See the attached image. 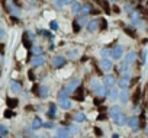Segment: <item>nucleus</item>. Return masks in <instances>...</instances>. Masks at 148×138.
<instances>
[{
  "instance_id": "obj_16",
  "label": "nucleus",
  "mask_w": 148,
  "mask_h": 138,
  "mask_svg": "<svg viewBox=\"0 0 148 138\" xmlns=\"http://www.w3.org/2000/svg\"><path fill=\"white\" fill-rule=\"evenodd\" d=\"M119 100H121L122 103H126V102L129 100V92H128V87L119 90Z\"/></svg>"
},
{
  "instance_id": "obj_23",
  "label": "nucleus",
  "mask_w": 148,
  "mask_h": 138,
  "mask_svg": "<svg viewBox=\"0 0 148 138\" xmlns=\"http://www.w3.org/2000/svg\"><path fill=\"white\" fill-rule=\"evenodd\" d=\"M44 126V122L39 119V118H34V121H32V124H31V128L32 129H39V128H42Z\"/></svg>"
},
{
  "instance_id": "obj_22",
  "label": "nucleus",
  "mask_w": 148,
  "mask_h": 138,
  "mask_svg": "<svg viewBox=\"0 0 148 138\" xmlns=\"http://www.w3.org/2000/svg\"><path fill=\"white\" fill-rule=\"evenodd\" d=\"M47 96H48V87L47 86H39V89H38V97L45 99Z\"/></svg>"
},
{
  "instance_id": "obj_34",
  "label": "nucleus",
  "mask_w": 148,
  "mask_h": 138,
  "mask_svg": "<svg viewBox=\"0 0 148 138\" xmlns=\"http://www.w3.org/2000/svg\"><path fill=\"white\" fill-rule=\"evenodd\" d=\"M49 28H51L52 31H57V29L60 28V25H58L57 21H51V22H49Z\"/></svg>"
},
{
  "instance_id": "obj_31",
  "label": "nucleus",
  "mask_w": 148,
  "mask_h": 138,
  "mask_svg": "<svg viewBox=\"0 0 148 138\" xmlns=\"http://www.w3.org/2000/svg\"><path fill=\"white\" fill-rule=\"evenodd\" d=\"M8 135H9V129H8V126H5V125L0 124V137H8Z\"/></svg>"
},
{
  "instance_id": "obj_5",
  "label": "nucleus",
  "mask_w": 148,
  "mask_h": 138,
  "mask_svg": "<svg viewBox=\"0 0 148 138\" xmlns=\"http://www.w3.org/2000/svg\"><path fill=\"white\" fill-rule=\"evenodd\" d=\"M99 21L97 19H93V21H89L87 22V25H86V31L89 32V34H95L97 29H99Z\"/></svg>"
},
{
  "instance_id": "obj_25",
  "label": "nucleus",
  "mask_w": 148,
  "mask_h": 138,
  "mask_svg": "<svg viewBox=\"0 0 148 138\" xmlns=\"http://www.w3.org/2000/svg\"><path fill=\"white\" fill-rule=\"evenodd\" d=\"M47 115H48L49 118H55V116H57V105H55V103H51V105H49V109H48Z\"/></svg>"
},
{
  "instance_id": "obj_17",
  "label": "nucleus",
  "mask_w": 148,
  "mask_h": 138,
  "mask_svg": "<svg viewBox=\"0 0 148 138\" xmlns=\"http://www.w3.org/2000/svg\"><path fill=\"white\" fill-rule=\"evenodd\" d=\"M58 102H60V108L64 109V111H68V109H71V106H73V102H71L68 97H65V99H62V100H58Z\"/></svg>"
},
{
  "instance_id": "obj_18",
  "label": "nucleus",
  "mask_w": 148,
  "mask_h": 138,
  "mask_svg": "<svg viewBox=\"0 0 148 138\" xmlns=\"http://www.w3.org/2000/svg\"><path fill=\"white\" fill-rule=\"evenodd\" d=\"M6 8H8V10L10 12V15H12V16H19V15H21V10H19V8H16L15 5L9 3V5H6Z\"/></svg>"
},
{
  "instance_id": "obj_11",
  "label": "nucleus",
  "mask_w": 148,
  "mask_h": 138,
  "mask_svg": "<svg viewBox=\"0 0 148 138\" xmlns=\"http://www.w3.org/2000/svg\"><path fill=\"white\" fill-rule=\"evenodd\" d=\"M112 67H113V64H112V61H110L109 58H102V61H100V68H102L103 71H110Z\"/></svg>"
},
{
  "instance_id": "obj_7",
  "label": "nucleus",
  "mask_w": 148,
  "mask_h": 138,
  "mask_svg": "<svg viewBox=\"0 0 148 138\" xmlns=\"http://www.w3.org/2000/svg\"><path fill=\"white\" fill-rule=\"evenodd\" d=\"M106 99H109L110 102H115L116 99H119V89L118 87H110L109 89V92H108V96H106Z\"/></svg>"
},
{
  "instance_id": "obj_38",
  "label": "nucleus",
  "mask_w": 148,
  "mask_h": 138,
  "mask_svg": "<svg viewBox=\"0 0 148 138\" xmlns=\"http://www.w3.org/2000/svg\"><path fill=\"white\" fill-rule=\"evenodd\" d=\"M125 32H128L129 35H135V28H132V26H126V28H125Z\"/></svg>"
},
{
  "instance_id": "obj_14",
  "label": "nucleus",
  "mask_w": 148,
  "mask_h": 138,
  "mask_svg": "<svg viewBox=\"0 0 148 138\" xmlns=\"http://www.w3.org/2000/svg\"><path fill=\"white\" fill-rule=\"evenodd\" d=\"M136 57H138V55H136V52H135V51H128V52H126V55H125V58H123V61H125V62H128V64L131 65L132 62H135Z\"/></svg>"
},
{
  "instance_id": "obj_9",
  "label": "nucleus",
  "mask_w": 148,
  "mask_h": 138,
  "mask_svg": "<svg viewBox=\"0 0 148 138\" xmlns=\"http://www.w3.org/2000/svg\"><path fill=\"white\" fill-rule=\"evenodd\" d=\"M44 62H45V57H44L42 54H41V55H34V58L31 60V64H32V67H34V68L41 67Z\"/></svg>"
},
{
  "instance_id": "obj_29",
  "label": "nucleus",
  "mask_w": 148,
  "mask_h": 138,
  "mask_svg": "<svg viewBox=\"0 0 148 138\" xmlns=\"http://www.w3.org/2000/svg\"><path fill=\"white\" fill-rule=\"evenodd\" d=\"M68 92H67V89L64 87V89H61L60 92H58V95H57V97H58V100H62V99H65V97H68Z\"/></svg>"
},
{
  "instance_id": "obj_48",
  "label": "nucleus",
  "mask_w": 148,
  "mask_h": 138,
  "mask_svg": "<svg viewBox=\"0 0 148 138\" xmlns=\"http://www.w3.org/2000/svg\"><path fill=\"white\" fill-rule=\"evenodd\" d=\"M0 62H2V57H0Z\"/></svg>"
},
{
  "instance_id": "obj_8",
  "label": "nucleus",
  "mask_w": 148,
  "mask_h": 138,
  "mask_svg": "<svg viewBox=\"0 0 148 138\" xmlns=\"http://www.w3.org/2000/svg\"><path fill=\"white\" fill-rule=\"evenodd\" d=\"M112 119H113V124H115V125L123 126V125L126 124V119H128V118H126V115H123V113L121 112V113H118L116 116H113Z\"/></svg>"
},
{
  "instance_id": "obj_19",
  "label": "nucleus",
  "mask_w": 148,
  "mask_h": 138,
  "mask_svg": "<svg viewBox=\"0 0 148 138\" xmlns=\"http://www.w3.org/2000/svg\"><path fill=\"white\" fill-rule=\"evenodd\" d=\"M10 90H12V93H21V92H22V86H21V83L12 80V82H10Z\"/></svg>"
},
{
  "instance_id": "obj_41",
  "label": "nucleus",
  "mask_w": 148,
  "mask_h": 138,
  "mask_svg": "<svg viewBox=\"0 0 148 138\" xmlns=\"http://www.w3.org/2000/svg\"><path fill=\"white\" fill-rule=\"evenodd\" d=\"M68 129H70V131H73V132H79V128H77L76 125H70V126H68Z\"/></svg>"
},
{
  "instance_id": "obj_47",
  "label": "nucleus",
  "mask_w": 148,
  "mask_h": 138,
  "mask_svg": "<svg viewBox=\"0 0 148 138\" xmlns=\"http://www.w3.org/2000/svg\"><path fill=\"white\" fill-rule=\"evenodd\" d=\"M145 135H147V137H148V128H147V131H145Z\"/></svg>"
},
{
  "instance_id": "obj_43",
  "label": "nucleus",
  "mask_w": 148,
  "mask_h": 138,
  "mask_svg": "<svg viewBox=\"0 0 148 138\" xmlns=\"http://www.w3.org/2000/svg\"><path fill=\"white\" fill-rule=\"evenodd\" d=\"M12 115H13V113H12V111H6V113H5V116H6V118H10Z\"/></svg>"
},
{
  "instance_id": "obj_12",
  "label": "nucleus",
  "mask_w": 148,
  "mask_h": 138,
  "mask_svg": "<svg viewBox=\"0 0 148 138\" xmlns=\"http://www.w3.org/2000/svg\"><path fill=\"white\" fill-rule=\"evenodd\" d=\"M126 125H128L131 129H136V128L139 126V119H138V116H131V118H128V119H126Z\"/></svg>"
},
{
  "instance_id": "obj_32",
  "label": "nucleus",
  "mask_w": 148,
  "mask_h": 138,
  "mask_svg": "<svg viewBox=\"0 0 148 138\" xmlns=\"http://www.w3.org/2000/svg\"><path fill=\"white\" fill-rule=\"evenodd\" d=\"M77 22L83 26V25H87V15H80L79 18H77Z\"/></svg>"
},
{
  "instance_id": "obj_15",
  "label": "nucleus",
  "mask_w": 148,
  "mask_h": 138,
  "mask_svg": "<svg viewBox=\"0 0 148 138\" xmlns=\"http://www.w3.org/2000/svg\"><path fill=\"white\" fill-rule=\"evenodd\" d=\"M86 119H87V116L83 113V112H76L73 115V121L76 122V124H82V122H86Z\"/></svg>"
},
{
  "instance_id": "obj_28",
  "label": "nucleus",
  "mask_w": 148,
  "mask_h": 138,
  "mask_svg": "<svg viewBox=\"0 0 148 138\" xmlns=\"http://www.w3.org/2000/svg\"><path fill=\"white\" fill-rule=\"evenodd\" d=\"M92 12V5H83L82 6V10H80V15H87Z\"/></svg>"
},
{
  "instance_id": "obj_33",
  "label": "nucleus",
  "mask_w": 148,
  "mask_h": 138,
  "mask_svg": "<svg viewBox=\"0 0 148 138\" xmlns=\"http://www.w3.org/2000/svg\"><path fill=\"white\" fill-rule=\"evenodd\" d=\"M44 51H42V48L39 47V45H35V47H32V54L34 55H41Z\"/></svg>"
},
{
  "instance_id": "obj_45",
  "label": "nucleus",
  "mask_w": 148,
  "mask_h": 138,
  "mask_svg": "<svg viewBox=\"0 0 148 138\" xmlns=\"http://www.w3.org/2000/svg\"><path fill=\"white\" fill-rule=\"evenodd\" d=\"M74 2V0H65V5H71Z\"/></svg>"
},
{
  "instance_id": "obj_37",
  "label": "nucleus",
  "mask_w": 148,
  "mask_h": 138,
  "mask_svg": "<svg viewBox=\"0 0 148 138\" xmlns=\"http://www.w3.org/2000/svg\"><path fill=\"white\" fill-rule=\"evenodd\" d=\"M16 105H18V100H16V99H9V100H8V106H9L10 109L15 108Z\"/></svg>"
},
{
  "instance_id": "obj_30",
  "label": "nucleus",
  "mask_w": 148,
  "mask_h": 138,
  "mask_svg": "<svg viewBox=\"0 0 148 138\" xmlns=\"http://www.w3.org/2000/svg\"><path fill=\"white\" fill-rule=\"evenodd\" d=\"M64 5H65V0H54V6L57 10H61L64 8Z\"/></svg>"
},
{
  "instance_id": "obj_21",
  "label": "nucleus",
  "mask_w": 148,
  "mask_h": 138,
  "mask_svg": "<svg viewBox=\"0 0 148 138\" xmlns=\"http://www.w3.org/2000/svg\"><path fill=\"white\" fill-rule=\"evenodd\" d=\"M100 84H102V83H100V80H99L97 77H92V79H90V82H89V86H90V89H92L93 92H95Z\"/></svg>"
},
{
  "instance_id": "obj_3",
  "label": "nucleus",
  "mask_w": 148,
  "mask_h": 138,
  "mask_svg": "<svg viewBox=\"0 0 148 138\" xmlns=\"http://www.w3.org/2000/svg\"><path fill=\"white\" fill-rule=\"evenodd\" d=\"M123 57V47L122 45H115L110 49V58L112 60H121Z\"/></svg>"
},
{
  "instance_id": "obj_40",
  "label": "nucleus",
  "mask_w": 148,
  "mask_h": 138,
  "mask_svg": "<svg viewBox=\"0 0 148 138\" xmlns=\"http://www.w3.org/2000/svg\"><path fill=\"white\" fill-rule=\"evenodd\" d=\"M5 36H6V31H5V28L0 26V39H3Z\"/></svg>"
},
{
  "instance_id": "obj_35",
  "label": "nucleus",
  "mask_w": 148,
  "mask_h": 138,
  "mask_svg": "<svg viewBox=\"0 0 148 138\" xmlns=\"http://www.w3.org/2000/svg\"><path fill=\"white\" fill-rule=\"evenodd\" d=\"M147 54H148V49H142V52H141V64H145V61H147Z\"/></svg>"
},
{
  "instance_id": "obj_6",
  "label": "nucleus",
  "mask_w": 148,
  "mask_h": 138,
  "mask_svg": "<svg viewBox=\"0 0 148 138\" xmlns=\"http://www.w3.org/2000/svg\"><path fill=\"white\" fill-rule=\"evenodd\" d=\"M116 83H118V82H116V79H115V76H113V74H106V76L103 77V84H105L108 89L113 87Z\"/></svg>"
},
{
  "instance_id": "obj_46",
  "label": "nucleus",
  "mask_w": 148,
  "mask_h": 138,
  "mask_svg": "<svg viewBox=\"0 0 148 138\" xmlns=\"http://www.w3.org/2000/svg\"><path fill=\"white\" fill-rule=\"evenodd\" d=\"M109 2H112V3H115V2H118V0H109Z\"/></svg>"
},
{
  "instance_id": "obj_36",
  "label": "nucleus",
  "mask_w": 148,
  "mask_h": 138,
  "mask_svg": "<svg viewBox=\"0 0 148 138\" xmlns=\"http://www.w3.org/2000/svg\"><path fill=\"white\" fill-rule=\"evenodd\" d=\"M100 55H102L103 58H108V57L110 55V49H106V48H103V49L100 51Z\"/></svg>"
},
{
  "instance_id": "obj_10",
  "label": "nucleus",
  "mask_w": 148,
  "mask_h": 138,
  "mask_svg": "<svg viewBox=\"0 0 148 138\" xmlns=\"http://www.w3.org/2000/svg\"><path fill=\"white\" fill-rule=\"evenodd\" d=\"M108 92H109V89H108L105 84H100V86L95 90V95H96L97 97H103V99H105V97L108 96Z\"/></svg>"
},
{
  "instance_id": "obj_20",
  "label": "nucleus",
  "mask_w": 148,
  "mask_h": 138,
  "mask_svg": "<svg viewBox=\"0 0 148 138\" xmlns=\"http://www.w3.org/2000/svg\"><path fill=\"white\" fill-rule=\"evenodd\" d=\"M82 3L80 2H73L71 3V12L74 13V15H80V10H82Z\"/></svg>"
},
{
  "instance_id": "obj_27",
  "label": "nucleus",
  "mask_w": 148,
  "mask_h": 138,
  "mask_svg": "<svg viewBox=\"0 0 148 138\" xmlns=\"http://www.w3.org/2000/svg\"><path fill=\"white\" fill-rule=\"evenodd\" d=\"M29 36H31L29 32H25V34H23V47H25V48H31V47H32V41L29 39Z\"/></svg>"
},
{
  "instance_id": "obj_1",
  "label": "nucleus",
  "mask_w": 148,
  "mask_h": 138,
  "mask_svg": "<svg viewBox=\"0 0 148 138\" xmlns=\"http://www.w3.org/2000/svg\"><path fill=\"white\" fill-rule=\"evenodd\" d=\"M82 86V80L80 79H70L65 84V89L68 93H73V92H76L79 87Z\"/></svg>"
},
{
  "instance_id": "obj_26",
  "label": "nucleus",
  "mask_w": 148,
  "mask_h": 138,
  "mask_svg": "<svg viewBox=\"0 0 148 138\" xmlns=\"http://www.w3.org/2000/svg\"><path fill=\"white\" fill-rule=\"evenodd\" d=\"M122 111H121V108L119 106H110L109 108V111H108V113H109V116L110 118H113V116H116L118 113H121Z\"/></svg>"
},
{
  "instance_id": "obj_44",
  "label": "nucleus",
  "mask_w": 148,
  "mask_h": 138,
  "mask_svg": "<svg viewBox=\"0 0 148 138\" xmlns=\"http://www.w3.org/2000/svg\"><path fill=\"white\" fill-rule=\"evenodd\" d=\"M95 131H96V135H99V137L102 135V131H100L99 128H95Z\"/></svg>"
},
{
  "instance_id": "obj_24",
  "label": "nucleus",
  "mask_w": 148,
  "mask_h": 138,
  "mask_svg": "<svg viewBox=\"0 0 148 138\" xmlns=\"http://www.w3.org/2000/svg\"><path fill=\"white\" fill-rule=\"evenodd\" d=\"M79 55H80V51L79 49H68L67 51V57L70 60H76V58H79Z\"/></svg>"
},
{
  "instance_id": "obj_13",
  "label": "nucleus",
  "mask_w": 148,
  "mask_h": 138,
  "mask_svg": "<svg viewBox=\"0 0 148 138\" xmlns=\"http://www.w3.org/2000/svg\"><path fill=\"white\" fill-rule=\"evenodd\" d=\"M71 134H70V129L68 128H57L55 131V137L58 138H68Z\"/></svg>"
},
{
  "instance_id": "obj_42",
  "label": "nucleus",
  "mask_w": 148,
  "mask_h": 138,
  "mask_svg": "<svg viewBox=\"0 0 148 138\" xmlns=\"http://www.w3.org/2000/svg\"><path fill=\"white\" fill-rule=\"evenodd\" d=\"M44 126H45V128H54V122H45Z\"/></svg>"
},
{
  "instance_id": "obj_39",
  "label": "nucleus",
  "mask_w": 148,
  "mask_h": 138,
  "mask_svg": "<svg viewBox=\"0 0 148 138\" xmlns=\"http://www.w3.org/2000/svg\"><path fill=\"white\" fill-rule=\"evenodd\" d=\"M41 34H42L44 36H47L48 39H52V35H51V32H48V31H42Z\"/></svg>"
},
{
  "instance_id": "obj_2",
  "label": "nucleus",
  "mask_w": 148,
  "mask_h": 138,
  "mask_svg": "<svg viewBox=\"0 0 148 138\" xmlns=\"http://www.w3.org/2000/svg\"><path fill=\"white\" fill-rule=\"evenodd\" d=\"M65 64H67V60H65L64 57H61V55H57V57H54V58L51 60V65H52L54 68H57V70L65 67Z\"/></svg>"
},
{
  "instance_id": "obj_4",
  "label": "nucleus",
  "mask_w": 148,
  "mask_h": 138,
  "mask_svg": "<svg viewBox=\"0 0 148 138\" xmlns=\"http://www.w3.org/2000/svg\"><path fill=\"white\" fill-rule=\"evenodd\" d=\"M129 82H131V74L129 73H122V77L118 80V87L119 89H126L129 86Z\"/></svg>"
}]
</instances>
